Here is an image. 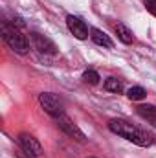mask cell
Segmentation results:
<instances>
[{"label":"cell","instance_id":"1","mask_svg":"<svg viewBox=\"0 0 156 158\" xmlns=\"http://www.w3.org/2000/svg\"><path fill=\"white\" fill-rule=\"evenodd\" d=\"M109 129L114 134L129 140V142H132V143H136V145H140V147H147V145L153 143V136L151 134L143 132L142 129L134 127L132 123H129L125 119H110L109 121Z\"/></svg>","mask_w":156,"mask_h":158},{"label":"cell","instance_id":"2","mask_svg":"<svg viewBox=\"0 0 156 158\" xmlns=\"http://www.w3.org/2000/svg\"><path fill=\"white\" fill-rule=\"evenodd\" d=\"M2 37L6 40V44L17 52V53H26L30 50V40L26 39V35H22L20 30H17L15 26H9V24H2Z\"/></svg>","mask_w":156,"mask_h":158},{"label":"cell","instance_id":"3","mask_svg":"<svg viewBox=\"0 0 156 158\" xmlns=\"http://www.w3.org/2000/svg\"><path fill=\"white\" fill-rule=\"evenodd\" d=\"M39 103L40 107L44 109V112H48L53 118H59L64 114V103L59 96L51 94V92H42L39 96Z\"/></svg>","mask_w":156,"mask_h":158},{"label":"cell","instance_id":"4","mask_svg":"<svg viewBox=\"0 0 156 158\" xmlns=\"http://www.w3.org/2000/svg\"><path fill=\"white\" fill-rule=\"evenodd\" d=\"M18 145H20V149H22L30 158H39L40 155H42V147H40L39 140H37L35 136L28 134V132L18 134Z\"/></svg>","mask_w":156,"mask_h":158},{"label":"cell","instance_id":"5","mask_svg":"<svg viewBox=\"0 0 156 158\" xmlns=\"http://www.w3.org/2000/svg\"><path fill=\"white\" fill-rule=\"evenodd\" d=\"M55 121H57V127L63 131V132H66L70 138H74V140H77V142H81V143H84L86 142V136H84V132L79 129L77 125L72 121V119L68 118V116H59V118H55Z\"/></svg>","mask_w":156,"mask_h":158},{"label":"cell","instance_id":"6","mask_svg":"<svg viewBox=\"0 0 156 158\" xmlns=\"http://www.w3.org/2000/svg\"><path fill=\"white\" fill-rule=\"evenodd\" d=\"M30 40L33 44V48L39 52V53H48V55H55L57 53V46L51 39H48L46 35H40L37 31L30 33Z\"/></svg>","mask_w":156,"mask_h":158},{"label":"cell","instance_id":"7","mask_svg":"<svg viewBox=\"0 0 156 158\" xmlns=\"http://www.w3.org/2000/svg\"><path fill=\"white\" fill-rule=\"evenodd\" d=\"M66 26L70 30V33L79 40H84L88 37V26L84 24V20H81L76 15H68L66 17Z\"/></svg>","mask_w":156,"mask_h":158},{"label":"cell","instance_id":"8","mask_svg":"<svg viewBox=\"0 0 156 158\" xmlns=\"http://www.w3.org/2000/svg\"><path fill=\"white\" fill-rule=\"evenodd\" d=\"M90 37H92V40H94L97 46H103V48H112V40H110V37H109L105 31L97 30V28H92V30H90Z\"/></svg>","mask_w":156,"mask_h":158},{"label":"cell","instance_id":"9","mask_svg":"<svg viewBox=\"0 0 156 158\" xmlns=\"http://www.w3.org/2000/svg\"><path fill=\"white\" fill-rule=\"evenodd\" d=\"M116 35L117 39L121 40V42H125V44H132L134 42V33L125 26V24H116Z\"/></svg>","mask_w":156,"mask_h":158},{"label":"cell","instance_id":"10","mask_svg":"<svg viewBox=\"0 0 156 158\" xmlns=\"http://www.w3.org/2000/svg\"><path fill=\"white\" fill-rule=\"evenodd\" d=\"M138 114H140L142 118L149 119V121L156 127V107H153V105H140V107H138Z\"/></svg>","mask_w":156,"mask_h":158},{"label":"cell","instance_id":"11","mask_svg":"<svg viewBox=\"0 0 156 158\" xmlns=\"http://www.w3.org/2000/svg\"><path fill=\"white\" fill-rule=\"evenodd\" d=\"M105 90H109V92H114V94H119L121 90H123V85H121V81H117L116 77H109L105 81Z\"/></svg>","mask_w":156,"mask_h":158},{"label":"cell","instance_id":"12","mask_svg":"<svg viewBox=\"0 0 156 158\" xmlns=\"http://www.w3.org/2000/svg\"><path fill=\"white\" fill-rule=\"evenodd\" d=\"M127 96H129V99L138 101V99H143V98L147 96V92H145V88H142V86H132V88H129Z\"/></svg>","mask_w":156,"mask_h":158},{"label":"cell","instance_id":"13","mask_svg":"<svg viewBox=\"0 0 156 158\" xmlns=\"http://www.w3.org/2000/svg\"><path fill=\"white\" fill-rule=\"evenodd\" d=\"M99 74L96 72V70H84L83 72V81L84 83H88V85H97L99 83Z\"/></svg>","mask_w":156,"mask_h":158},{"label":"cell","instance_id":"14","mask_svg":"<svg viewBox=\"0 0 156 158\" xmlns=\"http://www.w3.org/2000/svg\"><path fill=\"white\" fill-rule=\"evenodd\" d=\"M143 4H145V9L153 17H156V0H143Z\"/></svg>","mask_w":156,"mask_h":158},{"label":"cell","instance_id":"15","mask_svg":"<svg viewBox=\"0 0 156 158\" xmlns=\"http://www.w3.org/2000/svg\"><path fill=\"white\" fill-rule=\"evenodd\" d=\"M88 158H96V156H88Z\"/></svg>","mask_w":156,"mask_h":158}]
</instances>
